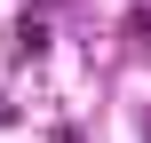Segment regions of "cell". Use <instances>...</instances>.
Returning a JSON list of instances; mask_svg holds the SVG:
<instances>
[{
    "label": "cell",
    "instance_id": "obj_1",
    "mask_svg": "<svg viewBox=\"0 0 151 143\" xmlns=\"http://www.w3.org/2000/svg\"><path fill=\"white\" fill-rule=\"evenodd\" d=\"M16 48H24V56H48V16H40V8L16 24Z\"/></svg>",
    "mask_w": 151,
    "mask_h": 143
}]
</instances>
